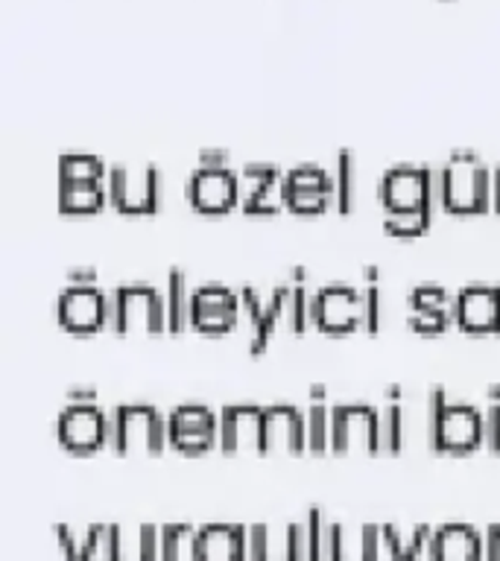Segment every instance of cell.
I'll use <instances>...</instances> for the list:
<instances>
[{"instance_id":"cell-1","label":"cell","mask_w":500,"mask_h":561,"mask_svg":"<svg viewBox=\"0 0 500 561\" xmlns=\"http://www.w3.org/2000/svg\"><path fill=\"white\" fill-rule=\"evenodd\" d=\"M439 205L451 214L491 210V167L474 149H454L439 164Z\"/></svg>"},{"instance_id":"cell-2","label":"cell","mask_w":500,"mask_h":561,"mask_svg":"<svg viewBox=\"0 0 500 561\" xmlns=\"http://www.w3.org/2000/svg\"><path fill=\"white\" fill-rule=\"evenodd\" d=\"M428 445L436 454H474L482 447V410L447 401L445 389L433 386L428 392Z\"/></svg>"},{"instance_id":"cell-3","label":"cell","mask_w":500,"mask_h":561,"mask_svg":"<svg viewBox=\"0 0 500 561\" xmlns=\"http://www.w3.org/2000/svg\"><path fill=\"white\" fill-rule=\"evenodd\" d=\"M109 447L114 454H164L167 415L152 403H117L109 410Z\"/></svg>"},{"instance_id":"cell-4","label":"cell","mask_w":500,"mask_h":561,"mask_svg":"<svg viewBox=\"0 0 500 561\" xmlns=\"http://www.w3.org/2000/svg\"><path fill=\"white\" fill-rule=\"evenodd\" d=\"M109 328L114 333H164L167 298L149 280H132L109 289Z\"/></svg>"},{"instance_id":"cell-5","label":"cell","mask_w":500,"mask_h":561,"mask_svg":"<svg viewBox=\"0 0 500 561\" xmlns=\"http://www.w3.org/2000/svg\"><path fill=\"white\" fill-rule=\"evenodd\" d=\"M56 438L65 450L79 456L109 447V410L100 407L94 389H70L56 419Z\"/></svg>"},{"instance_id":"cell-6","label":"cell","mask_w":500,"mask_h":561,"mask_svg":"<svg viewBox=\"0 0 500 561\" xmlns=\"http://www.w3.org/2000/svg\"><path fill=\"white\" fill-rule=\"evenodd\" d=\"M377 199L384 208H419L439 202V167L393 164L377 182Z\"/></svg>"},{"instance_id":"cell-7","label":"cell","mask_w":500,"mask_h":561,"mask_svg":"<svg viewBox=\"0 0 500 561\" xmlns=\"http://www.w3.org/2000/svg\"><path fill=\"white\" fill-rule=\"evenodd\" d=\"M331 454H380V415L372 403H333Z\"/></svg>"},{"instance_id":"cell-8","label":"cell","mask_w":500,"mask_h":561,"mask_svg":"<svg viewBox=\"0 0 500 561\" xmlns=\"http://www.w3.org/2000/svg\"><path fill=\"white\" fill-rule=\"evenodd\" d=\"M109 202L123 214H152L161 196V173L152 164H109Z\"/></svg>"},{"instance_id":"cell-9","label":"cell","mask_w":500,"mask_h":561,"mask_svg":"<svg viewBox=\"0 0 500 561\" xmlns=\"http://www.w3.org/2000/svg\"><path fill=\"white\" fill-rule=\"evenodd\" d=\"M314 328L322 333H351L363 328V298L357 284L349 280H331L325 287L314 289V305H310Z\"/></svg>"},{"instance_id":"cell-10","label":"cell","mask_w":500,"mask_h":561,"mask_svg":"<svg viewBox=\"0 0 500 561\" xmlns=\"http://www.w3.org/2000/svg\"><path fill=\"white\" fill-rule=\"evenodd\" d=\"M167 433L179 454H208L211 447H219V412L208 403H179L167 412Z\"/></svg>"},{"instance_id":"cell-11","label":"cell","mask_w":500,"mask_h":561,"mask_svg":"<svg viewBox=\"0 0 500 561\" xmlns=\"http://www.w3.org/2000/svg\"><path fill=\"white\" fill-rule=\"evenodd\" d=\"M56 319L70 333H96L109 328V289L68 280L56 298Z\"/></svg>"},{"instance_id":"cell-12","label":"cell","mask_w":500,"mask_h":561,"mask_svg":"<svg viewBox=\"0 0 500 561\" xmlns=\"http://www.w3.org/2000/svg\"><path fill=\"white\" fill-rule=\"evenodd\" d=\"M243 316V301H240V289H231L226 284L208 280L193 287L191 296V328L200 333H228L237 328Z\"/></svg>"},{"instance_id":"cell-13","label":"cell","mask_w":500,"mask_h":561,"mask_svg":"<svg viewBox=\"0 0 500 561\" xmlns=\"http://www.w3.org/2000/svg\"><path fill=\"white\" fill-rule=\"evenodd\" d=\"M184 199L205 214H223V210L240 205V175H237L235 164L193 167L184 182Z\"/></svg>"},{"instance_id":"cell-14","label":"cell","mask_w":500,"mask_h":561,"mask_svg":"<svg viewBox=\"0 0 500 561\" xmlns=\"http://www.w3.org/2000/svg\"><path fill=\"white\" fill-rule=\"evenodd\" d=\"M240 175V208L246 214H279L287 210V170L270 161H249Z\"/></svg>"},{"instance_id":"cell-15","label":"cell","mask_w":500,"mask_h":561,"mask_svg":"<svg viewBox=\"0 0 500 561\" xmlns=\"http://www.w3.org/2000/svg\"><path fill=\"white\" fill-rule=\"evenodd\" d=\"M456 322V293L439 284H419L407 296V324L421 336L445 333Z\"/></svg>"},{"instance_id":"cell-16","label":"cell","mask_w":500,"mask_h":561,"mask_svg":"<svg viewBox=\"0 0 500 561\" xmlns=\"http://www.w3.org/2000/svg\"><path fill=\"white\" fill-rule=\"evenodd\" d=\"M266 410L258 403H226L219 410V450L223 454H263Z\"/></svg>"},{"instance_id":"cell-17","label":"cell","mask_w":500,"mask_h":561,"mask_svg":"<svg viewBox=\"0 0 500 561\" xmlns=\"http://www.w3.org/2000/svg\"><path fill=\"white\" fill-rule=\"evenodd\" d=\"M333 205V173L322 164L305 161L287 170V210L322 214Z\"/></svg>"},{"instance_id":"cell-18","label":"cell","mask_w":500,"mask_h":561,"mask_svg":"<svg viewBox=\"0 0 500 561\" xmlns=\"http://www.w3.org/2000/svg\"><path fill=\"white\" fill-rule=\"evenodd\" d=\"M456 324L465 333L500 331V284L471 280L456 289Z\"/></svg>"},{"instance_id":"cell-19","label":"cell","mask_w":500,"mask_h":561,"mask_svg":"<svg viewBox=\"0 0 500 561\" xmlns=\"http://www.w3.org/2000/svg\"><path fill=\"white\" fill-rule=\"evenodd\" d=\"M263 454H305L307 415L293 403H266Z\"/></svg>"},{"instance_id":"cell-20","label":"cell","mask_w":500,"mask_h":561,"mask_svg":"<svg viewBox=\"0 0 500 561\" xmlns=\"http://www.w3.org/2000/svg\"><path fill=\"white\" fill-rule=\"evenodd\" d=\"M430 559H486V535L468 524H442L433 529Z\"/></svg>"},{"instance_id":"cell-21","label":"cell","mask_w":500,"mask_h":561,"mask_svg":"<svg viewBox=\"0 0 500 561\" xmlns=\"http://www.w3.org/2000/svg\"><path fill=\"white\" fill-rule=\"evenodd\" d=\"M249 559V526L208 524L200 526V561Z\"/></svg>"},{"instance_id":"cell-22","label":"cell","mask_w":500,"mask_h":561,"mask_svg":"<svg viewBox=\"0 0 500 561\" xmlns=\"http://www.w3.org/2000/svg\"><path fill=\"white\" fill-rule=\"evenodd\" d=\"M310 305L314 293L307 287V272L293 270L289 278L281 280V328H287L289 333H305L314 324Z\"/></svg>"},{"instance_id":"cell-23","label":"cell","mask_w":500,"mask_h":561,"mask_svg":"<svg viewBox=\"0 0 500 561\" xmlns=\"http://www.w3.org/2000/svg\"><path fill=\"white\" fill-rule=\"evenodd\" d=\"M56 199L65 214H96L109 202L105 179H59Z\"/></svg>"},{"instance_id":"cell-24","label":"cell","mask_w":500,"mask_h":561,"mask_svg":"<svg viewBox=\"0 0 500 561\" xmlns=\"http://www.w3.org/2000/svg\"><path fill=\"white\" fill-rule=\"evenodd\" d=\"M331 410L328 403V386L316 383L307 392V450L310 454H328L331 450Z\"/></svg>"},{"instance_id":"cell-25","label":"cell","mask_w":500,"mask_h":561,"mask_svg":"<svg viewBox=\"0 0 500 561\" xmlns=\"http://www.w3.org/2000/svg\"><path fill=\"white\" fill-rule=\"evenodd\" d=\"M191 296L193 287L188 280V272L173 266L167 272L164 280V298H167V328L170 333H182L184 328H191Z\"/></svg>"},{"instance_id":"cell-26","label":"cell","mask_w":500,"mask_h":561,"mask_svg":"<svg viewBox=\"0 0 500 561\" xmlns=\"http://www.w3.org/2000/svg\"><path fill=\"white\" fill-rule=\"evenodd\" d=\"M380 415V454H401L404 447V407L401 386H389L384 392V401L377 407Z\"/></svg>"},{"instance_id":"cell-27","label":"cell","mask_w":500,"mask_h":561,"mask_svg":"<svg viewBox=\"0 0 500 561\" xmlns=\"http://www.w3.org/2000/svg\"><path fill=\"white\" fill-rule=\"evenodd\" d=\"M123 556V533L114 524H91L82 533V550L79 559L88 561H114Z\"/></svg>"},{"instance_id":"cell-28","label":"cell","mask_w":500,"mask_h":561,"mask_svg":"<svg viewBox=\"0 0 500 561\" xmlns=\"http://www.w3.org/2000/svg\"><path fill=\"white\" fill-rule=\"evenodd\" d=\"M161 559L200 561V529L188 524L161 526Z\"/></svg>"},{"instance_id":"cell-29","label":"cell","mask_w":500,"mask_h":561,"mask_svg":"<svg viewBox=\"0 0 500 561\" xmlns=\"http://www.w3.org/2000/svg\"><path fill=\"white\" fill-rule=\"evenodd\" d=\"M333 208L340 214H349L354 208V196H357V164H354V152L349 147L337 152V164H333Z\"/></svg>"},{"instance_id":"cell-30","label":"cell","mask_w":500,"mask_h":561,"mask_svg":"<svg viewBox=\"0 0 500 561\" xmlns=\"http://www.w3.org/2000/svg\"><path fill=\"white\" fill-rule=\"evenodd\" d=\"M433 222V205L419 208H384V228L395 237H419Z\"/></svg>"},{"instance_id":"cell-31","label":"cell","mask_w":500,"mask_h":561,"mask_svg":"<svg viewBox=\"0 0 500 561\" xmlns=\"http://www.w3.org/2000/svg\"><path fill=\"white\" fill-rule=\"evenodd\" d=\"M360 298H363V331L377 333L380 328V301H384V293H380V270L377 266H366L363 270V280H360Z\"/></svg>"},{"instance_id":"cell-32","label":"cell","mask_w":500,"mask_h":561,"mask_svg":"<svg viewBox=\"0 0 500 561\" xmlns=\"http://www.w3.org/2000/svg\"><path fill=\"white\" fill-rule=\"evenodd\" d=\"M59 179H105L109 164L94 152H61L59 156Z\"/></svg>"},{"instance_id":"cell-33","label":"cell","mask_w":500,"mask_h":561,"mask_svg":"<svg viewBox=\"0 0 500 561\" xmlns=\"http://www.w3.org/2000/svg\"><path fill=\"white\" fill-rule=\"evenodd\" d=\"M284 559L293 561H314V538H310V526L305 520L284 526Z\"/></svg>"},{"instance_id":"cell-34","label":"cell","mask_w":500,"mask_h":561,"mask_svg":"<svg viewBox=\"0 0 500 561\" xmlns=\"http://www.w3.org/2000/svg\"><path fill=\"white\" fill-rule=\"evenodd\" d=\"M482 447L500 454V383L489 386L486 410H482Z\"/></svg>"},{"instance_id":"cell-35","label":"cell","mask_w":500,"mask_h":561,"mask_svg":"<svg viewBox=\"0 0 500 561\" xmlns=\"http://www.w3.org/2000/svg\"><path fill=\"white\" fill-rule=\"evenodd\" d=\"M135 552H138L140 559H158L161 556V526H138L135 529Z\"/></svg>"},{"instance_id":"cell-36","label":"cell","mask_w":500,"mask_h":561,"mask_svg":"<svg viewBox=\"0 0 500 561\" xmlns=\"http://www.w3.org/2000/svg\"><path fill=\"white\" fill-rule=\"evenodd\" d=\"M275 550H272V529L266 524L249 526V559L263 561L272 559Z\"/></svg>"},{"instance_id":"cell-37","label":"cell","mask_w":500,"mask_h":561,"mask_svg":"<svg viewBox=\"0 0 500 561\" xmlns=\"http://www.w3.org/2000/svg\"><path fill=\"white\" fill-rule=\"evenodd\" d=\"M53 535L59 541V550L65 559H79V550H82V535H77L68 524L53 526Z\"/></svg>"},{"instance_id":"cell-38","label":"cell","mask_w":500,"mask_h":561,"mask_svg":"<svg viewBox=\"0 0 500 561\" xmlns=\"http://www.w3.org/2000/svg\"><path fill=\"white\" fill-rule=\"evenodd\" d=\"M196 164L226 167L231 164V156H228V149H202L200 158H196Z\"/></svg>"},{"instance_id":"cell-39","label":"cell","mask_w":500,"mask_h":561,"mask_svg":"<svg viewBox=\"0 0 500 561\" xmlns=\"http://www.w3.org/2000/svg\"><path fill=\"white\" fill-rule=\"evenodd\" d=\"M482 535H486V559L500 561V524H491Z\"/></svg>"},{"instance_id":"cell-40","label":"cell","mask_w":500,"mask_h":561,"mask_svg":"<svg viewBox=\"0 0 500 561\" xmlns=\"http://www.w3.org/2000/svg\"><path fill=\"white\" fill-rule=\"evenodd\" d=\"M491 210L500 214V164L491 167Z\"/></svg>"},{"instance_id":"cell-41","label":"cell","mask_w":500,"mask_h":561,"mask_svg":"<svg viewBox=\"0 0 500 561\" xmlns=\"http://www.w3.org/2000/svg\"><path fill=\"white\" fill-rule=\"evenodd\" d=\"M68 280H73V284H96V270H70L68 272Z\"/></svg>"}]
</instances>
